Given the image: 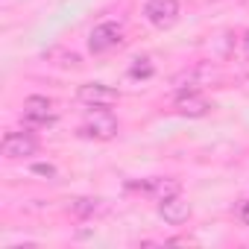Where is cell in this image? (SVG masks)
I'll return each instance as SVG.
<instances>
[{
	"label": "cell",
	"instance_id": "cell-14",
	"mask_svg": "<svg viewBox=\"0 0 249 249\" xmlns=\"http://www.w3.org/2000/svg\"><path fill=\"white\" fill-rule=\"evenodd\" d=\"M243 53L249 56V30H246V36H243Z\"/></svg>",
	"mask_w": 249,
	"mask_h": 249
},
{
	"label": "cell",
	"instance_id": "cell-12",
	"mask_svg": "<svg viewBox=\"0 0 249 249\" xmlns=\"http://www.w3.org/2000/svg\"><path fill=\"white\" fill-rule=\"evenodd\" d=\"M237 217H240L243 226H249V199H243V202L237 205Z\"/></svg>",
	"mask_w": 249,
	"mask_h": 249
},
{
	"label": "cell",
	"instance_id": "cell-11",
	"mask_svg": "<svg viewBox=\"0 0 249 249\" xmlns=\"http://www.w3.org/2000/svg\"><path fill=\"white\" fill-rule=\"evenodd\" d=\"M129 76H132V79H147V76H153V65H150V59H138V62L129 68Z\"/></svg>",
	"mask_w": 249,
	"mask_h": 249
},
{
	"label": "cell",
	"instance_id": "cell-7",
	"mask_svg": "<svg viewBox=\"0 0 249 249\" xmlns=\"http://www.w3.org/2000/svg\"><path fill=\"white\" fill-rule=\"evenodd\" d=\"M173 108L179 114H188V117H202L211 111V103L196 91V88H179L176 100H173Z\"/></svg>",
	"mask_w": 249,
	"mask_h": 249
},
{
	"label": "cell",
	"instance_id": "cell-1",
	"mask_svg": "<svg viewBox=\"0 0 249 249\" xmlns=\"http://www.w3.org/2000/svg\"><path fill=\"white\" fill-rule=\"evenodd\" d=\"M79 135L91 141H111L117 135V117L106 108H97L79 123Z\"/></svg>",
	"mask_w": 249,
	"mask_h": 249
},
{
	"label": "cell",
	"instance_id": "cell-9",
	"mask_svg": "<svg viewBox=\"0 0 249 249\" xmlns=\"http://www.w3.org/2000/svg\"><path fill=\"white\" fill-rule=\"evenodd\" d=\"M129 188H132V191H141V194H150V196H156L159 202H161V199H167V196H173V194H182V188H179V182H176V179H147V182H129Z\"/></svg>",
	"mask_w": 249,
	"mask_h": 249
},
{
	"label": "cell",
	"instance_id": "cell-4",
	"mask_svg": "<svg viewBox=\"0 0 249 249\" xmlns=\"http://www.w3.org/2000/svg\"><path fill=\"white\" fill-rule=\"evenodd\" d=\"M144 18L159 30L173 27L179 21V0H147L144 3Z\"/></svg>",
	"mask_w": 249,
	"mask_h": 249
},
{
	"label": "cell",
	"instance_id": "cell-13",
	"mask_svg": "<svg viewBox=\"0 0 249 249\" xmlns=\"http://www.w3.org/2000/svg\"><path fill=\"white\" fill-rule=\"evenodd\" d=\"M33 170H36V173H41V176H56V167H50V164H36Z\"/></svg>",
	"mask_w": 249,
	"mask_h": 249
},
{
	"label": "cell",
	"instance_id": "cell-5",
	"mask_svg": "<svg viewBox=\"0 0 249 249\" xmlns=\"http://www.w3.org/2000/svg\"><path fill=\"white\" fill-rule=\"evenodd\" d=\"M0 153H3L9 161H18V159H30L38 153V141L33 132H9L0 144Z\"/></svg>",
	"mask_w": 249,
	"mask_h": 249
},
{
	"label": "cell",
	"instance_id": "cell-6",
	"mask_svg": "<svg viewBox=\"0 0 249 249\" xmlns=\"http://www.w3.org/2000/svg\"><path fill=\"white\" fill-rule=\"evenodd\" d=\"M76 100L88 108H108L117 103V91L103 85V82H85L76 88Z\"/></svg>",
	"mask_w": 249,
	"mask_h": 249
},
{
	"label": "cell",
	"instance_id": "cell-8",
	"mask_svg": "<svg viewBox=\"0 0 249 249\" xmlns=\"http://www.w3.org/2000/svg\"><path fill=\"white\" fill-rule=\"evenodd\" d=\"M191 202L182 196V194H173V196H167V199H161L159 202V217L167 223V226H182V223H188V217H191Z\"/></svg>",
	"mask_w": 249,
	"mask_h": 249
},
{
	"label": "cell",
	"instance_id": "cell-3",
	"mask_svg": "<svg viewBox=\"0 0 249 249\" xmlns=\"http://www.w3.org/2000/svg\"><path fill=\"white\" fill-rule=\"evenodd\" d=\"M117 44H123V30H120V24H114V21L97 24V27L91 30V36H88V50H91V53H108V50H114Z\"/></svg>",
	"mask_w": 249,
	"mask_h": 249
},
{
	"label": "cell",
	"instance_id": "cell-2",
	"mask_svg": "<svg viewBox=\"0 0 249 249\" xmlns=\"http://www.w3.org/2000/svg\"><path fill=\"white\" fill-rule=\"evenodd\" d=\"M56 120L53 114V103L41 94H33L24 100V123L30 129H41V126H50V123Z\"/></svg>",
	"mask_w": 249,
	"mask_h": 249
},
{
	"label": "cell",
	"instance_id": "cell-10",
	"mask_svg": "<svg viewBox=\"0 0 249 249\" xmlns=\"http://www.w3.org/2000/svg\"><path fill=\"white\" fill-rule=\"evenodd\" d=\"M71 208H73L79 217H91V214H97L103 205H100V199H73Z\"/></svg>",
	"mask_w": 249,
	"mask_h": 249
}]
</instances>
